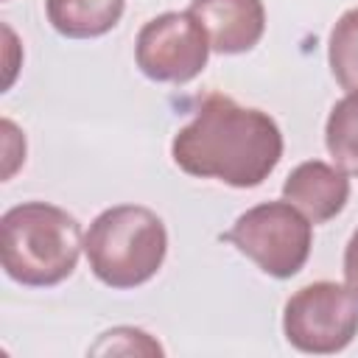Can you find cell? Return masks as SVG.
<instances>
[{
    "label": "cell",
    "instance_id": "obj_1",
    "mask_svg": "<svg viewBox=\"0 0 358 358\" xmlns=\"http://www.w3.org/2000/svg\"><path fill=\"white\" fill-rule=\"evenodd\" d=\"M171 157L190 176L257 187L282 157V131L268 112L210 95L173 134Z\"/></svg>",
    "mask_w": 358,
    "mask_h": 358
},
{
    "label": "cell",
    "instance_id": "obj_2",
    "mask_svg": "<svg viewBox=\"0 0 358 358\" xmlns=\"http://www.w3.org/2000/svg\"><path fill=\"white\" fill-rule=\"evenodd\" d=\"M3 271L31 288H50L76 271L84 249L81 224L48 201H22L0 218Z\"/></svg>",
    "mask_w": 358,
    "mask_h": 358
},
{
    "label": "cell",
    "instance_id": "obj_3",
    "mask_svg": "<svg viewBox=\"0 0 358 358\" xmlns=\"http://www.w3.org/2000/svg\"><path fill=\"white\" fill-rule=\"evenodd\" d=\"M84 255L103 285L117 291L137 288L162 268L168 229L154 210L143 204H117L90 224Z\"/></svg>",
    "mask_w": 358,
    "mask_h": 358
},
{
    "label": "cell",
    "instance_id": "obj_4",
    "mask_svg": "<svg viewBox=\"0 0 358 358\" xmlns=\"http://www.w3.org/2000/svg\"><path fill=\"white\" fill-rule=\"evenodd\" d=\"M227 241L238 246L241 255L257 263L268 277H294L310 255L313 229L310 221L291 201H263L238 215Z\"/></svg>",
    "mask_w": 358,
    "mask_h": 358
},
{
    "label": "cell",
    "instance_id": "obj_5",
    "mask_svg": "<svg viewBox=\"0 0 358 358\" xmlns=\"http://www.w3.org/2000/svg\"><path fill=\"white\" fill-rule=\"evenodd\" d=\"M282 333L299 352H341L358 336V294L350 285L330 280L299 288L285 302Z\"/></svg>",
    "mask_w": 358,
    "mask_h": 358
},
{
    "label": "cell",
    "instance_id": "obj_6",
    "mask_svg": "<svg viewBox=\"0 0 358 358\" xmlns=\"http://www.w3.org/2000/svg\"><path fill=\"white\" fill-rule=\"evenodd\" d=\"M210 39L190 11H165L151 17L134 42V59L145 78L159 84L193 81L210 59Z\"/></svg>",
    "mask_w": 358,
    "mask_h": 358
},
{
    "label": "cell",
    "instance_id": "obj_7",
    "mask_svg": "<svg viewBox=\"0 0 358 358\" xmlns=\"http://www.w3.org/2000/svg\"><path fill=\"white\" fill-rule=\"evenodd\" d=\"M187 11L207 31L210 48L224 56L252 50L266 31L263 0H190Z\"/></svg>",
    "mask_w": 358,
    "mask_h": 358
},
{
    "label": "cell",
    "instance_id": "obj_8",
    "mask_svg": "<svg viewBox=\"0 0 358 358\" xmlns=\"http://www.w3.org/2000/svg\"><path fill=\"white\" fill-rule=\"evenodd\" d=\"M282 199L291 201L310 224H324L347 207L350 179L336 165L308 159L299 162L282 182Z\"/></svg>",
    "mask_w": 358,
    "mask_h": 358
},
{
    "label": "cell",
    "instance_id": "obj_9",
    "mask_svg": "<svg viewBox=\"0 0 358 358\" xmlns=\"http://www.w3.org/2000/svg\"><path fill=\"white\" fill-rule=\"evenodd\" d=\"M126 0H45L48 22L67 39L109 34L123 17Z\"/></svg>",
    "mask_w": 358,
    "mask_h": 358
},
{
    "label": "cell",
    "instance_id": "obj_10",
    "mask_svg": "<svg viewBox=\"0 0 358 358\" xmlns=\"http://www.w3.org/2000/svg\"><path fill=\"white\" fill-rule=\"evenodd\" d=\"M324 143L333 162L344 173L358 176V92H347L333 103L324 126Z\"/></svg>",
    "mask_w": 358,
    "mask_h": 358
},
{
    "label": "cell",
    "instance_id": "obj_11",
    "mask_svg": "<svg viewBox=\"0 0 358 358\" xmlns=\"http://www.w3.org/2000/svg\"><path fill=\"white\" fill-rule=\"evenodd\" d=\"M330 73L341 90L358 92V8L344 11L327 39Z\"/></svg>",
    "mask_w": 358,
    "mask_h": 358
},
{
    "label": "cell",
    "instance_id": "obj_12",
    "mask_svg": "<svg viewBox=\"0 0 358 358\" xmlns=\"http://www.w3.org/2000/svg\"><path fill=\"white\" fill-rule=\"evenodd\" d=\"M92 355H162V347L137 327H115L101 333L98 344L90 347Z\"/></svg>",
    "mask_w": 358,
    "mask_h": 358
},
{
    "label": "cell",
    "instance_id": "obj_13",
    "mask_svg": "<svg viewBox=\"0 0 358 358\" xmlns=\"http://www.w3.org/2000/svg\"><path fill=\"white\" fill-rule=\"evenodd\" d=\"M3 131H6V168H3V179H8L20 162H25V137L17 131V126L11 120H3Z\"/></svg>",
    "mask_w": 358,
    "mask_h": 358
},
{
    "label": "cell",
    "instance_id": "obj_14",
    "mask_svg": "<svg viewBox=\"0 0 358 358\" xmlns=\"http://www.w3.org/2000/svg\"><path fill=\"white\" fill-rule=\"evenodd\" d=\"M344 280L358 294V229L352 232V238L344 249Z\"/></svg>",
    "mask_w": 358,
    "mask_h": 358
}]
</instances>
